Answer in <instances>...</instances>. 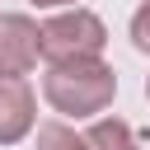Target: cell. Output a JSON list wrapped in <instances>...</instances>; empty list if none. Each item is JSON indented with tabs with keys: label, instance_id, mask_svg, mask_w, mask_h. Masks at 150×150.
Listing matches in <instances>:
<instances>
[{
	"label": "cell",
	"instance_id": "6da1fadb",
	"mask_svg": "<svg viewBox=\"0 0 150 150\" xmlns=\"http://www.w3.org/2000/svg\"><path fill=\"white\" fill-rule=\"evenodd\" d=\"M42 94L56 112L66 117H94L112 103L117 94V75L108 61L98 56H80V61H52V70L42 75Z\"/></svg>",
	"mask_w": 150,
	"mask_h": 150
},
{
	"label": "cell",
	"instance_id": "7a4b0ae2",
	"mask_svg": "<svg viewBox=\"0 0 150 150\" xmlns=\"http://www.w3.org/2000/svg\"><path fill=\"white\" fill-rule=\"evenodd\" d=\"M108 42V28L98 14L89 9H66L56 19L42 23V56L47 61H80V56H98Z\"/></svg>",
	"mask_w": 150,
	"mask_h": 150
},
{
	"label": "cell",
	"instance_id": "3957f363",
	"mask_svg": "<svg viewBox=\"0 0 150 150\" xmlns=\"http://www.w3.org/2000/svg\"><path fill=\"white\" fill-rule=\"evenodd\" d=\"M42 56V28L28 14H0V75H28Z\"/></svg>",
	"mask_w": 150,
	"mask_h": 150
},
{
	"label": "cell",
	"instance_id": "277c9868",
	"mask_svg": "<svg viewBox=\"0 0 150 150\" xmlns=\"http://www.w3.org/2000/svg\"><path fill=\"white\" fill-rule=\"evenodd\" d=\"M33 131V89L23 75H0V145H14Z\"/></svg>",
	"mask_w": 150,
	"mask_h": 150
},
{
	"label": "cell",
	"instance_id": "5b68a950",
	"mask_svg": "<svg viewBox=\"0 0 150 150\" xmlns=\"http://www.w3.org/2000/svg\"><path fill=\"white\" fill-rule=\"evenodd\" d=\"M89 145H94V150H141L136 131H131L127 122H117V117L94 122V127H89Z\"/></svg>",
	"mask_w": 150,
	"mask_h": 150
},
{
	"label": "cell",
	"instance_id": "8992f818",
	"mask_svg": "<svg viewBox=\"0 0 150 150\" xmlns=\"http://www.w3.org/2000/svg\"><path fill=\"white\" fill-rule=\"evenodd\" d=\"M38 150H94L89 136H75L66 122H42L38 127Z\"/></svg>",
	"mask_w": 150,
	"mask_h": 150
},
{
	"label": "cell",
	"instance_id": "52a82bcc",
	"mask_svg": "<svg viewBox=\"0 0 150 150\" xmlns=\"http://www.w3.org/2000/svg\"><path fill=\"white\" fill-rule=\"evenodd\" d=\"M131 42H136L141 52H150V0L131 14Z\"/></svg>",
	"mask_w": 150,
	"mask_h": 150
},
{
	"label": "cell",
	"instance_id": "ba28073f",
	"mask_svg": "<svg viewBox=\"0 0 150 150\" xmlns=\"http://www.w3.org/2000/svg\"><path fill=\"white\" fill-rule=\"evenodd\" d=\"M33 5H47L52 9V5H75V0H33Z\"/></svg>",
	"mask_w": 150,
	"mask_h": 150
},
{
	"label": "cell",
	"instance_id": "9c48e42d",
	"mask_svg": "<svg viewBox=\"0 0 150 150\" xmlns=\"http://www.w3.org/2000/svg\"><path fill=\"white\" fill-rule=\"evenodd\" d=\"M145 94H150V80H145Z\"/></svg>",
	"mask_w": 150,
	"mask_h": 150
}]
</instances>
